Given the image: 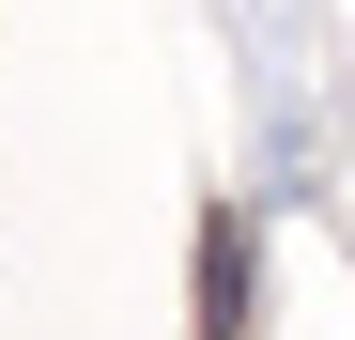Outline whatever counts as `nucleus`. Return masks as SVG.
Returning a JSON list of instances; mask_svg holds the SVG:
<instances>
[{
  "label": "nucleus",
  "instance_id": "nucleus-1",
  "mask_svg": "<svg viewBox=\"0 0 355 340\" xmlns=\"http://www.w3.org/2000/svg\"><path fill=\"white\" fill-rule=\"evenodd\" d=\"M201 340H248V216H201Z\"/></svg>",
  "mask_w": 355,
  "mask_h": 340
}]
</instances>
